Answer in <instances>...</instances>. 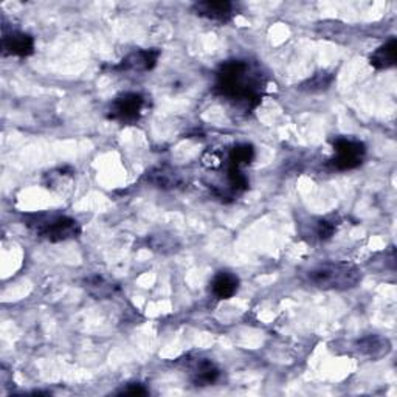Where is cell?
I'll return each instance as SVG.
<instances>
[{
  "mask_svg": "<svg viewBox=\"0 0 397 397\" xmlns=\"http://www.w3.org/2000/svg\"><path fill=\"white\" fill-rule=\"evenodd\" d=\"M264 87L266 81L262 74L247 61H227L220 64L216 72V94L231 103L244 106L247 111L255 109L261 103Z\"/></svg>",
  "mask_w": 397,
  "mask_h": 397,
  "instance_id": "obj_1",
  "label": "cell"
},
{
  "mask_svg": "<svg viewBox=\"0 0 397 397\" xmlns=\"http://www.w3.org/2000/svg\"><path fill=\"white\" fill-rule=\"evenodd\" d=\"M309 281L323 291H350L359 286L362 272L351 262H325L309 272Z\"/></svg>",
  "mask_w": 397,
  "mask_h": 397,
  "instance_id": "obj_2",
  "label": "cell"
},
{
  "mask_svg": "<svg viewBox=\"0 0 397 397\" xmlns=\"http://www.w3.org/2000/svg\"><path fill=\"white\" fill-rule=\"evenodd\" d=\"M27 225L35 231V235L50 242H64L81 235V227L78 220L69 216H33Z\"/></svg>",
  "mask_w": 397,
  "mask_h": 397,
  "instance_id": "obj_3",
  "label": "cell"
},
{
  "mask_svg": "<svg viewBox=\"0 0 397 397\" xmlns=\"http://www.w3.org/2000/svg\"><path fill=\"white\" fill-rule=\"evenodd\" d=\"M334 152L335 157L330 160V164L337 171H351L359 168L363 163L367 147L359 140L342 137L334 142Z\"/></svg>",
  "mask_w": 397,
  "mask_h": 397,
  "instance_id": "obj_4",
  "label": "cell"
},
{
  "mask_svg": "<svg viewBox=\"0 0 397 397\" xmlns=\"http://www.w3.org/2000/svg\"><path fill=\"white\" fill-rule=\"evenodd\" d=\"M143 107H145L143 95L134 92L121 94L112 101L107 117L113 121L124 123V124L135 123L140 117H142Z\"/></svg>",
  "mask_w": 397,
  "mask_h": 397,
  "instance_id": "obj_5",
  "label": "cell"
},
{
  "mask_svg": "<svg viewBox=\"0 0 397 397\" xmlns=\"http://www.w3.org/2000/svg\"><path fill=\"white\" fill-rule=\"evenodd\" d=\"M193 11L198 18H203L206 21L227 23L236 14V5L233 2H227V0H219V2L205 0V2H197L193 6Z\"/></svg>",
  "mask_w": 397,
  "mask_h": 397,
  "instance_id": "obj_6",
  "label": "cell"
},
{
  "mask_svg": "<svg viewBox=\"0 0 397 397\" xmlns=\"http://www.w3.org/2000/svg\"><path fill=\"white\" fill-rule=\"evenodd\" d=\"M159 57H160V50H157V48L135 50V52H132L124 57L117 67H115V70L137 72V73L149 72L155 67Z\"/></svg>",
  "mask_w": 397,
  "mask_h": 397,
  "instance_id": "obj_7",
  "label": "cell"
},
{
  "mask_svg": "<svg viewBox=\"0 0 397 397\" xmlns=\"http://www.w3.org/2000/svg\"><path fill=\"white\" fill-rule=\"evenodd\" d=\"M2 48L5 56H19L27 57L35 52V39L28 33L22 31H4Z\"/></svg>",
  "mask_w": 397,
  "mask_h": 397,
  "instance_id": "obj_8",
  "label": "cell"
},
{
  "mask_svg": "<svg viewBox=\"0 0 397 397\" xmlns=\"http://www.w3.org/2000/svg\"><path fill=\"white\" fill-rule=\"evenodd\" d=\"M239 291V278L235 273L222 270L218 272L211 281V292L218 300H230Z\"/></svg>",
  "mask_w": 397,
  "mask_h": 397,
  "instance_id": "obj_9",
  "label": "cell"
},
{
  "mask_svg": "<svg viewBox=\"0 0 397 397\" xmlns=\"http://www.w3.org/2000/svg\"><path fill=\"white\" fill-rule=\"evenodd\" d=\"M396 60H397V40L396 38H391L369 56V64L377 70H386L394 67Z\"/></svg>",
  "mask_w": 397,
  "mask_h": 397,
  "instance_id": "obj_10",
  "label": "cell"
},
{
  "mask_svg": "<svg viewBox=\"0 0 397 397\" xmlns=\"http://www.w3.org/2000/svg\"><path fill=\"white\" fill-rule=\"evenodd\" d=\"M220 377L219 368L211 360H197L193 367L191 382L196 386H210L216 384Z\"/></svg>",
  "mask_w": 397,
  "mask_h": 397,
  "instance_id": "obj_11",
  "label": "cell"
},
{
  "mask_svg": "<svg viewBox=\"0 0 397 397\" xmlns=\"http://www.w3.org/2000/svg\"><path fill=\"white\" fill-rule=\"evenodd\" d=\"M147 181L157 188L171 189L177 188L181 184V176L169 167H159L147 172Z\"/></svg>",
  "mask_w": 397,
  "mask_h": 397,
  "instance_id": "obj_12",
  "label": "cell"
},
{
  "mask_svg": "<svg viewBox=\"0 0 397 397\" xmlns=\"http://www.w3.org/2000/svg\"><path fill=\"white\" fill-rule=\"evenodd\" d=\"M255 159V147L248 143L236 145L230 149L228 152V164H233V167L242 168L250 164Z\"/></svg>",
  "mask_w": 397,
  "mask_h": 397,
  "instance_id": "obj_13",
  "label": "cell"
},
{
  "mask_svg": "<svg viewBox=\"0 0 397 397\" xmlns=\"http://www.w3.org/2000/svg\"><path fill=\"white\" fill-rule=\"evenodd\" d=\"M84 287L96 298H109L117 291V286L111 284L101 276H90L84 281Z\"/></svg>",
  "mask_w": 397,
  "mask_h": 397,
  "instance_id": "obj_14",
  "label": "cell"
},
{
  "mask_svg": "<svg viewBox=\"0 0 397 397\" xmlns=\"http://www.w3.org/2000/svg\"><path fill=\"white\" fill-rule=\"evenodd\" d=\"M227 181H228L230 191L233 194L244 193L248 188V179L242 172V168L233 167V164H228V163H227Z\"/></svg>",
  "mask_w": 397,
  "mask_h": 397,
  "instance_id": "obj_15",
  "label": "cell"
},
{
  "mask_svg": "<svg viewBox=\"0 0 397 397\" xmlns=\"http://www.w3.org/2000/svg\"><path fill=\"white\" fill-rule=\"evenodd\" d=\"M147 244H149V248H151V250H154L157 253H163V255L176 252L177 247H179L176 239H174L169 235H164V233L152 235L151 237L147 239Z\"/></svg>",
  "mask_w": 397,
  "mask_h": 397,
  "instance_id": "obj_16",
  "label": "cell"
},
{
  "mask_svg": "<svg viewBox=\"0 0 397 397\" xmlns=\"http://www.w3.org/2000/svg\"><path fill=\"white\" fill-rule=\"evenodd\" d=\"M334 81V74L329 73H318L315 77H312L308 82H304L301 86V90H306V92H323V90L329 89V86L332 84Z\"/></svg>",
  "mask_w": 397,
  "mask_h": 397,
  "instance_id": "obj_17",
  "label": "cell"
},
{
  "mask_svg": "<svg viewBox=\"0 0 397 397\" xmlns=\"http://www.w3.org/2000/svg\"><path fill=\"white\" fill-rule=\"evenodd\" d=\"M335 230H337L335 223L328 219H320L315 223V236L320 239V241H326V239L332 237Z\"/></svg>",
  "mask_w": 397,
  "mask_h": 397,
  "instance_id": "obj_18",
  "label": "cell"
},
{
  "mask_svg": "<svg viewBox=\"0 0 397 397\" xmlns=\"http://www.w3.org/2000/svg\"><path fill=\"white\" fill-rule=\"evenodd\" d=\"M120 394L121 396H146L147 390H146L143 385H140V384H130L126 388H123V390L120 391Z\"/></svg>",
  "mask_w": 397,
  "mask_h": 397,
  "instance_id": "obj_19",
  "label": "cell"
}]
</instances>
